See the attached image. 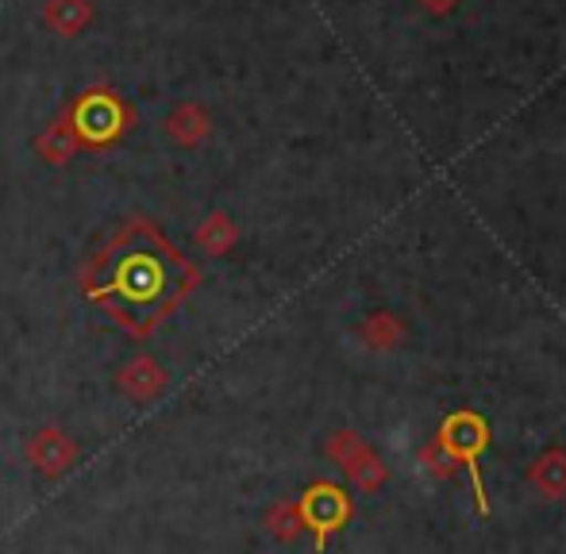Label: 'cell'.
I'll list each match as a JSON object with an SVG mask.
<instances>
[{
	"label": "cell",
	"instance_id": "6da1fadb",
	"mask_svg": "<svg viewBox=\"0 0 566 554\" xmlns=\"http://www.w3.org/2000/svg\"><path fill=\"white\" fill-rule=\"evenodd\" d=\"M197 281V266L186 263L174 243L143 216L127 220L82 274L85 297L105 308L132 339H150V331L174 316Z\"/></svg>",
	"mask_w": 566,
	"mask_h": 554
},
{
	"label": "cell",
	"instance_id": "7a4b0ae2",
	"mask_svg": "<svg viewBox=\"0 0 566 554\" xmlns=\"http://www.w3.org/2000/svg\"><path fill=\"white\" fill-rule=\"evenodd\" d=\"M62 124L70 128V136L77 139V147H108L132 128V108L116 97L113 89L97 85L85 89L74 105L66 108Z\"/></svg>",
	"mask_w": 566,
	"mask_h": 554
},
{
	"label": "cell",
	"instance_id": "3957f363",
	"mask_svg": "<svg viewBox=\"0 0 566 554\" xmlns=\"http://www.w3.org/2000/svg\"><path fill=\"white\" fill-rule=\"evenodd\" d=\"M28 462L35 466L39 473H46V478H62V473L77 462V443L70 439L62 427H43V432L31 435Z\"/></svg>",
	"mask_w": 566,
	"mask_h": 554
},
{
	"label": "cell",
	"instance_id": "277c9868",
	"mask_svg": "<svg viewBox=\"0 0 566 554\" xmlns=\"http://www.w3.org/2000/svg\"><path fill=\"white\" fill-rule=\"evenodd\" d=\"M119 390H124L132 401H139V405H150V401L166 390L163 362L150 359V354H139V359L124 362V370H119Z\"/></svg>",
	"mask_w": 566,
	"mask_h": 554
},
{
	"label": "cell",
	"instance_id": "5b68a950",
	"mask_svg": "<svg viewBox=\"0 0 566 554\" xmlns=\"http://www.w3.org/2000/svg\"><path fill=\"white\" fill-rule=\"evenodd\" d=\"M46 20L59 31H66V35H77V28L90 20V8H85V0H51L46 4Z\"/></svg>",
	"mask_w": 566,
	"mask_h": 554
},
{
	"label": "cell",
	"instance_id": "8992f818",
	"mask_svg": "<svg viewBox=\"0 0 566 554\" xmlns=\"http://www.w3.org/2000/svg\"><path fill=\"white\" fill-rule=\"evenodd\" d=\"M39 150H43V158H46V162H66V158L77 150V139L70 136V128L59 120L51 131H46L43 139H39Z\"/></svg>",
	"mask_w": 566,
	"mask_h": 554
},
{
	"label": "cell",
	"instance_id": "52a82bcc",
	"mask_svg": "<svg viewBox=\"0 0 566 554\" xmlns=\"http://www.w3.org/2000/svg\"><path fill=\"white\" fill-rule=\"evenodd\" d=\"M166 131L189 147V142H197L205 136V120H201V113H197V108H178V113L166 120Z\"/></svg>",
	"mask_w": 566,
	"mask_h": 554
},
{
	"label": "cell",
	"instance_id": "ba28073f",
	"mask_svg": "<svg viewBox=\"0 0 566 554\" xmlns=\"http://www.w3.org/2000/svg\"><path fill=\"white\" fill-rule=\"evenodd\" d=\"M228 224L220 216H212L209 224L201 227V232H197V239H201V247L205 251H224V243H228Z\"/></svg>",
	"mask_w": 566,
	"mask_h": 554
},
{
	"label": "cell",
	"instance_id": "9c48e42d",
	"mask_svg": "<svg viewBox=\"0 0 566 554\" xmlns=\"http://www.w3.org/2000/svg\"><path fill=\"white\" fill-rule=\"evenodd\" d=\"M277 524H274V532H285V535H290L293 532V516H290V509H282V512H277Z\"/></svg>",
	"mask_w": 566,
	"mask_h": 554
}]
</instances>
